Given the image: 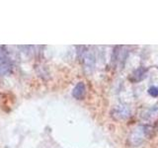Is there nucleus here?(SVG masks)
Returning a JSON list of instances; mask_svg holds the SVG:
<instances>
[{
	"mask_svg": "<svg viewBox=\"0 0 158 148\" xmlns=\"http://www.w3.org/2000/svg\"><path fill=\"white\" fill-rule=\"evenodd\" d=\"M85 93H86L85 84L83 82H79L77 85L74 87L73 91H72V95L74 98L77 99V100H82L84 96H85Z\"/></svg>",
	"mask_w": 158,
	"mask_h": 148,
	"instance_id": "obj_5",
	"label": "nucleus"
},
{
	"mask_svg": "<svg viewBox=\"0 0 158 148\" xmlns=\"http://www.w3.org/2000/svg\"><path fill=\"white\" fill-rule=\"evenodd\" d=\"M146 73H147V68L145 67H138L135 72L132 73V75L131 77V80L132 82H140L146 77Z\"/></svg>",
	"mask_w": 158,
	"mask_h": 148,
	"instance_id": "obj_6",
	"label": "nucleus"
},
{
	"mask_svg": "<svg viewBox=\"0 0 158 148\" xmlns=\"http://www.w3.org/2000/svg\"><path fill=\"white\" fill-rule=\"evenodd\" d=\"M12 69V63L4 47H0V76L6 75Z\"/></svg>",
	"mask_w": 158,
	"mask_h": 148,
	"instance_id": "obj_2",
	"label": "nucleus"
},
{
	"mask_svg": "<svg viewBox=\"0 0 158 148\" xmlns=\"http://www.w3.org/2000/svg\"><path fill=\"white\" fill-rule=\"evenodd\" d=\"M151 131V127L146 125H140L133 128L130 136H128V142L132 146H138L142 142H144L147 137L149 136Z\"/></svg>",
	"mask_w": 158,
	"mask_h": 148,
	"instance_id": "obj_1",
	"label": "nucleus"
},
{
	"mask_svg": "<svg viewBox=\"0 0 158 148\" xmlns=\"http://www.w3.org/2000/svg\"><path fill=\"white\" fill-rule=\"evenodd\" d=\"M83 62H84V68H85L86 72L91 73L93 71L94 67H95V56L90 51H83Z\"/></svg>",
	"mask_w": 158,
	"mask_h": 148,
	"instance_id": "obj_4",
	"label": "nucleus"
},
{
	"mask_svg": "<svg viewBox=\"0 0 158 148\" xmlns=\"http://www.w3.org/2000/svg\"><path fill=\"white\" fill-rule=\"evenodd\" d=\"M148 94L153 98H157L158 97V87L151 86L149 89H148Z\"/></svg>",
	"mask_w": 158,
	"mask_h": 148,
	"instance_id": "obj_7",
	"label": "nucleus"
},
{
	"mask_svg": "<svg viewBox=\"0 0 158 148\" xmlns=\"http://www.w3.org/2000/svg\"><path fill=\"white\" fill-rule=\"evenodd\" d=\"M112 117L117 121L127 120L131 116V109L126 105H120L113 109L111 113Z\"/></svg>",
	"mask_w": 158,
	"mask_h": 148,
	"instance_id": "obj_3",
	"label": "nucleus"
}]
</instances>
